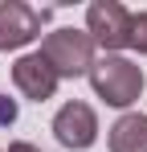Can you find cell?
<instances>
[{"instance_id": "cell-3", "label": "cell", "mask_w": 147, "mask_h": 152, "mask_svg": "<svg viewBox=\"0 0 147 152\" xmlns=\"http://www.w3.org/2000/svg\"><path fill=\"white\" fill-rule=\"evenodd\" d=\"M86 33L106 53L131 45V12H127V4H119V0H94L86 8Z\"/></svg>"}, {"instance_id": "cell-2", "label": "cell", "mask_w": 147, "mask_h": 152, "mask_svg": "<svg viewBox=\"0 0 147 152\" xmlns=\"http://www.w3.org/2000/svg\"><path fill=\"white\" fill-rule=\"evenodd\" d=\"M41 58L57 70V78H82L94 66V37L86 29H53L41 41Z\"/></svg>"}, {"instance_id": "cell-8", "label": "cell", "mask_w": 147, "mask_h": 152, "mask_svg": "<svg viewBox=\"0 0 147 152\" xmlns=\"http://www.w3.org/2000/svg\"><path fill=\"white\" fill-rule=\"evenodd\" d=\"M131 50L147 58V12H131Z\"/></svg>"}, {"instance_id": "cell-7", "label": "cell", "mask_w": 147, "mask_h": 152, "mask_svg": "<svg viewBox=\"0 0 147 152\" xmlns=\"http://www.w3.org/2000/svg\"><path fill=\"white\" fill-rule=\"evenodd\" d=\"M106 144H110V152H147V115H139V111L119 115Z\"/></svg>"}, {"instance_id": "cell-10", "label": "cell", "mask_w": 147, "mask_h": 152, "mask_svg": "<svg viewBox=\"0 0 147 152\" xmlns=\"http://www.w3.org/2000/svg\"><path fill=\"white\" fill-rule=\"evenodd\" d=\"M8 152H41V148L29 144V140H17V144H8Z\"/></svg>"}, {"instance_id": "cell-4", "label": "cell", "mask_w": 147, "mask_h": 152, "mask_svg": "<svg viewBox=\"0 0 147 152\" xmlns=\"http://www.w3.org/2000/svg\"><path fill=\"white\" fill-rule=\"evenodd\" d=\"M45 8H33L24 0H0V50H21L33 37H41V25H45Z\"/></svg>"}, {"instance_id": "cell-1", "label": "cell", "mask_w": 147, "mask_h": 152, "mask_svg": "<svg viewBox=\"0 0 147 152\" xmlns=\"http://www.w3.org/2000/svg\"><path fill=\"white\" fill-rule=\"evenodd\" d=\"M90 86L106 107H131L143 95V66H135L122 53H102L90 66Z\"/></svg>"}, {"instance_id": "cell-5", "label": "cell", "mask_w": 147, "mask_h": 152, "mask_svg": "<svg viewBox=\"0 0 147 152\" xmlns=\"http://www.w3.org/2000/svg\"><path fill=\"white\" fill-rule=\"evenodd\" d=\"M53 136H57V144L70 152H86L90 144L98 140V115L90 103H66L57 115H53Z\"/></svg>"}, {"instance_id": "cell-9", "label": "cell", "mask_w": 147, "mask_h": 152, "mask_svg": "<svg viewBox=\"0 0 147 152\" xmlns=\"http://www.w3.org/2000/svg\"><path fill=\"white\" fill-rule=\"evenodd\" d=\"M17 115H21V107H17V99L0 95V127H12V124H17Z\"/></svg>"}, {"instance_id": "cell-6", "label": "cell", "mask_w": 147, "mask_h": 152, "mask_svg": "<svg viewBox=\"0 0 147 152\" xmlns=\"http://www.w3.org/2000/svg\"><path fill=\"white\" fill-rule=\"evenodd\" d=\"M57 82H61V78H57V70L41 58V50H37V53H21V58L12 62V86L21 91L24 99H33V103L53 99Z\"/></svg>"}]
</instances>
